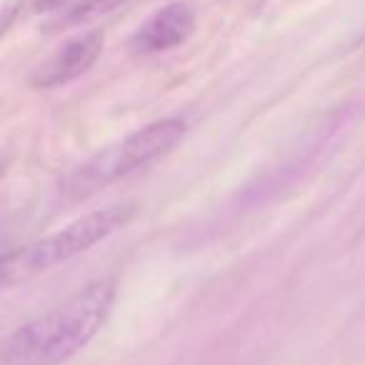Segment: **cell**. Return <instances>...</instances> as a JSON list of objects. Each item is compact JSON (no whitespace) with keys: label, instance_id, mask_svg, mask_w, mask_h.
I'll return each mask as SVG.
<instances>
[{"label":"cell","instance_id":"277c9868","mask_svg":"<svg viewBox=\"0 0 365 365\" xmlns=\"http://www.w3.org/2000/svg\"><path fill=\"white\" fill-rule=\"evenodd\" d=\"M103 43L106 41H103L101 31H91L86 36L73 38L33 71L31 83L36 88H61L66 83L78 81L98 63L103 53Z\"/></svg>","mask_w":365,"mask_h":365},{"label":"cell","instance_id":"52a82bcc","mask_svg":"<svg viewBox=\"0 0 365 365\" xmlns=\"http://www.w3.org/2000/svg\"><path fill=\"white\" fill-rule=\"evenodd\" d=\"M71 3H76V0H36V11L38 13H51V16H56L58 11L68 8Z\"/></svg>","mask_w":365,"mask_h":365},{"label":"cell","instance_id":"7a4b0ae2","mask_svg":"<svg viewBox=\"0 0 365 365\" xmlns=\"http://www.w3.org/2000/svg\"><path fill=\"white\" fill-rule=\"evenodd\" d=\"M185 133H188V125L180 118H163V120L150 123L118 140L115 145L103 148L83 165L68 173L61 182V193L68 200L91 198L98 190L108 188L110 182L133 175L140 168H148L165 158L168 153L175 150Z\"/></svg>","mask_w":365,"mask_h":365},{"label":"cell","instance_id":"8992f818","mask_svg":"<svg viewBox=\"0 0 365 365\" xmlns=\"http://www.w3.org/2000/svg\"><path fill=\"white\" fill-rule=\"evenodd\" d=\"M123 3H128V0H76V3H71L68 8H63V11H58L56 16H53L51 28L58 31V28L81 26V23H88V21H93V18H101V16H106V13L115 11Z\"/></svg>","mask_w":365,"mask_h":365},{"label":"cell","instance_id":"6da1fadb","mask_svg":"<svg viewBox=\"0 0 365 365\" xmlns=\"http://www.w3.org/2000/svg\"><path fill=\"white\" fill-rule=\"evenodd\" d=\"M115 278H98L61 308L21 325L0 345L3 365H61L86 348L115 300Z\"/></svg>","mask_w":365,"mask_h":365},{"label":"cell","instance_id":"5b68a950","mask_svg":"<svg viewBox=\"0 0 365 365\" xmlns=\"http://www.w3.org/2000/svg\"><path fill=\"white\" fill-rule=\"evenodd\" d=\"M195 31V11L185 0H175L153 13L130 38V48L138 56H155L182 46Z\"/></svg>","mask_w":365,"mask_h":365},{"label":"cell","instance_id":"3957f363","mask_svg":"<svg viewBox=\"0 0 365 365\" xmlns=\"http://www.w3.org/2000/svg\"><path fill=\"white\" fill-rule=\"evenodd\" d=\"M133 215H135V205H108V208L93 210V213L73 220L58 233H51L36 243H28L23 248L0 255V290L33 280L36 275L48 273L56 265H63L76 255L86 253L101 240L125 228Z\"/></svg>","mask_w":365,"mask_h":365}]
</instances>
